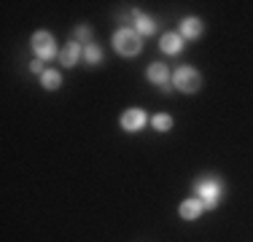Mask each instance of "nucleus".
I'll use <instances>...</instances> for the list:
<instances>
[{
  "mask_svg": "<svg viewBox=\"0 0 253 242\" xmlns=\"http://www.w3.org/2000/svg\"><path fill=\"white\" fill-rule=\"evenodd\" d=\"M197 199H200L202 204H208V207H215L218 199H221V183L213 178L200 180V183H197Z\"/></svg>",
  "mask_w": 253,
  "mask_h": 242,
  "instance_id": "obj_3",
  "label": "nucleus"
},
{
  "mask_svg": "<svg viewBox=\"0 0 253 242\" xmlns=\"http://www.w3.org/2000/svg\"><path fill=\"white\" fill-rule=\"evenodd\" d=\"M135 19H137V35H151L154 33V22L148 19V16H143V14H135Z\"/></svg>",
  "mask_w": 253,
  "mask_h": 242,
  "instance_id": "obj_12",
  "label": "nucleus"
},
{
  "mask_svg": "<svg viewBox=\"0 0 253 242\" xmlns=\"http://www.w3.org/2000/svg\"><path fill=\"white\" fill-rule=\"evenodd\" d=\"M89 35H92V33H89V27H84V24L76 30V38L78 40H89Z\"/></svg>",
  "mask_w": 253,
  "mask_h": 242,
  "instance_id": "obj_15",
  "label": "nucleus"
},
{
  "mask_svg": "<svg viewBox=\"0 0 253 242\" xmlns=\"http://www.w3.org/2000/svg\"><path fill=\"white\" fill-rule=\"evenodd\" d=\"M78 57H81V46L73 40V43H68V46L62 48V57H59V59H62L65 68H73V65L78 62Z\"/></svg>",
  "mask_w": 253,
  "mask_h": 242,
  "instance_id": "obj_8",
  "label": "nucleus"
},
{
  "mask_svg": "<svg viewBox=\"0 0 253 242\" xmlns=\"http://www.w3.org/2000/svg\"><path fill=\"white\" fill-rule=\"evenodd\" d=\"M148 78L162 89L170 86V73H167V65H162V62H154L151 68H148Z\"/></svg>",
  "mask_w": 253,
  "mask_h": 242,
  "instance_id": "obj_6",
  "label": "nucleus"
},
{
  "mask_svg": "<svg viewBox=\"0 0 253 242\" xmlns=\"http://www.w3.org/2000/svg\"><path fill=\"white\" fill-rule=\"evenodd\" d=\"M202 207H205V204H202L197 197L186 199V202L180 204V218H186V221H197V218H200V213H202Z\"/></svg>",
  "mask_w": 253,
  "mask_h": 242,
  "instance_id": "obj_7",
  "label": "nucleus"
},
{
  "mask_svg": "<svg viewBox=\"0 0 253 242\" xmlns=\"http://www.w3.org/2000/svg\"><path fill=\"white\" fill-rule=\"evenodd\" d=\"M84 57H86V62H92V65H97L100 59H102V51L94 43H89L86 48H84Z\"/></svg>",
  "mask_w": 253,
  "mask_h": 242,
  "instance_id": "obj_14",
  "label": "nucleus"
},
{
  "mask_svg": "<svg viewBox=\"0 0 253 242\" xmlns=\"http://www.w3.org/2000/svg\"><path fill=\"white\" fill-rule=\"evenodd\" d=\"M200 33H202V22H200V19L189 16V19L180 22V35H186V38H197Z\"/></svg>",
  "mask_w": 253,
  "mask_h": 242,
  "instance_id": "obj_9",
  "label": "nucleus"
},
{
  "mask_svg": "<svg viewBox=\"0 0 253 242\" xmlns=\"http://www.w3.org/2000/svg\"><path fill=\"white\" fill-rule=\"evenodd\" d=\"M143 124H146V111H140V108L124 111V116H122V126H124L126 132H137Z\"/></svg>",
  "mask_w": 253,
  "mask_h": 242,
  "instance_id": "obj_5",
  "label": "nucleus"
},
{
  "mask_svg": "<svg viewBox=\"0 0 253 242\" xmlns=\"http://www.w3.org/2000/svg\"><path fill=\"white\" fill-rule=\"evenodd\" d=\"M30 70H33V73H41V76L46 73V70H43V65H41V59H35V62L30 65Z\"/></svg>",
  "mask_w": 253,
  "mask_h": 242,
  "instance_id": "obj_16",
  "label": "nucleus"
},
{
  "mask_svg": "<svg viewBox=\"0 0 253 242\" xmlns=\"http://www.w3.org/2000/svg\"><path fill=\"white\" fill-rule=\"evenodd\" d=\"M33 51L38 54L41 59H51L57 54V43H54L51 33H35L33 35Z\"/></svg>",
  "mask_w": 253,
  "mask_h": 242,
  "instance_id": "obj_4",
  "label": "nucleus"
},
{
  "mask_svg": "<svg viewBox=\"0 0 253 242\" xmlns=\"http://www.w3.org/2000/svg\"><path fill=\"white\" fill-rule=\"evenodd\" d=\"M41 83H43V89H59L62 86V76H59L57 70H46L43 76H41Z\"/></svg>",
  "mask_w": 253,
  "mask_h": 242,
  "instance_id": "obj_11",
  "label": "nucleus"
},
{
  "mask_svg": "<svg viewBox=\"0 0 253 242\" xmlns=\"http://www.w3.org/2000/svg\"><path fill=\"white\" fill-rule=\"evenodd\" d=\"M151 124H154L156 132H167V129L172 126V119L167 116V113H156V116L151 119Z\"/></svg>",
  "mask_w": 253,
  "mask_h": 242,
  "instance_id": "obj_13",
  "label": "nucleus"
},
{
  "mask_svg": "<svg viewBox=\"0 0 253 242\" xmlns=\"http://www.w3.org/2000/svg\"><path fill=\"white\" fill-rule=\"evenodd\" d=\"M162 51H167V54H178L180 51V38L175 33L162 35Z\"/></svg>",
  "mask_w": 253,
  "mask_h": 242,
  "instance_id": "obj_10",
  "label": "nucleus"
},
{
  "mask_svg": "<svg viewBox=\"0 0 253 242\" xmlns=\"http://www.w3.org/2000/svg\"><path fill=\"white\" fill-rule=\"evenodd\" d=\"M113 48H116L122 57H135L137 51H140V35L135 33V30H116V35H113Z\"/></svg>",
  "mask_w": 253,
  "mask_h": 242,
  "instance_id": "obj_1",
  "label": "nucleus"
},
{
  "mask_svg": "<svg viewBox=\"0 0 253 242\" xmlns=\"http://www.w3.org/2000/svg\"><path fill=\"white\" fill-rule=\"evenodd\" d=\"M175 86L180 89V92H186V94H194L197 89H200V83H202V78H200V73H197L194 68H189V65H183V68H178L175 70Z\"/></svg>",
  "mask_w": 253,
  "mask_h": 242,
  "instance_id": "obj_2",
  "label": "nucleus"
}]
</instances>
